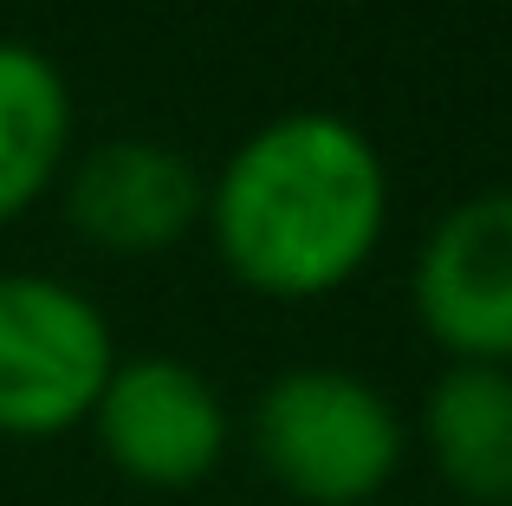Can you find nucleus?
<instances>
[{
    "mask_svg": "<svg viewBox=\"0 0 512 506\" xmlns=\"http://www.w3.org/2000/svg\"><path fill=\"white\" fill-rule=\"evenodd\" d=\"M111 468L156 494L208 481L227 455V403L182 357H124L91 409Z\"/></svg>",
    "mask_w": 512,
    "mask_h": 506,
    "instance_id": "obj_4",
    "label": "nucleus"
},
{
    "mask_svg": "<svg viewBox=\"0 0 512 506\" xmlns=\"http://www.w3.org/2000/svg\"><path fill=\"white\" fill-rule=\"evenodd\" d=\"M422 442L467 506H512V370L448 364L422 403Z\"/></svg>",
    "mask_w": 512,
    "mask_h": 506,
    "instance_id": "obj_7",
    "label": "nucleus"
},
{
    "mask_svg": "<svg viewBox=\"0 0 512 506\" xmlns=\"http://www.w3.org/2000/svg\"><path fill=\"white\" fill-rule=\"evenodd\" d=\"M117 344L78 286L46 273H0V435L46 442L91 422Z\"/></svg>",
    "mask_w": 512,
    "mask_h": 506,
    "instance_id": "obj_3",
    "label": "nucleus"
},
{
    "mask_svg": "<svg viewBox=\"0 0 512 506\" xmlns=\"http://www.w3.org/2000/svg\"><path fill=\"white\" fill-rule=\"evenodd\" d=\"M415 318L448 364L512 370V189L467 195L415 253Z\"/></svg>",
    "mask_w": 512,
    "mask_h": 506,
    "instance_id": "obj_5",
    "label": "nucleus"
},
{
    "mask_svg": "<svg viewBox=\"0 0 512 506\" xmlns=\"http://www.w3.org/2000/svg\"><path fill=\"white\" fill-rule=\"evenodd\" d=\"M253 448L279 494L305 506H363L402 468V416L376 383L338 364H305L260 390Z\"/></svg>",
    "mask_w": 512,
    "mask_h": 506,
    "instance_id": "obj_2",
    "label": "nucleus"
},
{
    "mask_svg": "<svg viewBox=\"0 0 512 506\" xmlns=\"http://www.w3.org/2000/svg\"><path fill=\"white\" fill-rule=\"evenodd\" d=\"M72 150V91L39 46L0 39V228L20 221Z\"/></svg>",
    "mask_w": 512,
    "mask_h": 506,
    "instance_id": "obj_8",
    "label": "nucleus"
},
{
    "mask_svg": "<svg viewBox=\"0 0 512 506\" xmlns=\"http://www.w3.org/2000/svg\"><path fill=\"white\" fill-rule=\"evenodd\" d=\"M221 266L260 299H325L370 266L389 169L338 111H286L221 163L208 202Z\"/></svg>",
    "mask_w": 512,
    "mask_h": 506,
    "instance_id": "obj_1",
    "label": "nucleus"
},
{
    "mask_svg": "<svg viewBox=\"0 0 512 506\" xmlns=\"http://www.w3.org/2000/svg\"><path fill=\"white\" fill-rule=\"evenodd\" d=\"M201 202H208V189H201L195 163L150 137L98 143L72 163V182H65L72 234L104 253H124V260L175 247L201 221Z\"/></svg>",
    "mask_w": 512,
    "mask_h": 506,
    "instance_id": "obj_6",
    "label": "nucleus"
}]
</instances>
